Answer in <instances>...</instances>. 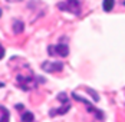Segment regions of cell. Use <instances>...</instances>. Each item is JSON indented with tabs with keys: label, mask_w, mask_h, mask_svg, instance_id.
<instances>
[{
	"label": "cell",
	"mask_w": 125,
	"mask_h": 122,
	"mask_svg": "<svg viewBox=\"0 0 125 122\" xmlns=\"http://www.w3.org/2000/svg\"><path fill=\"white\" fill-rule=\"evenodd\" d=\"M4 58V48L0 45V59H3Z\"/></svg>",
	"instance_id": "11"
},
{
	"label": "cell",
	"mask_w": 125,
	"mask_h": 122,
	"mask_svg": "<svg viewBox=\"0 0 125 122\" xmlns=\"http://www.w3.org/2000/svg\"><path fill=\"white\" fill-rule=\"evenodd\" d=\"M42 69L48 73L61 72L63 69V63L62 62H43L42 63Z\"/></svg>",
	"instance_id": "6"
},
{
	"label": "cell",
	"mask_w": 125,
	"mask_h": 122,
	"mask_svg": "<svg viewBox=\"0 0 125 122\" xmlns=\"http://www.w3.org/2000/svg\"><path fill=\"white\" fill-rule=\"evenodd\" d=\"M7 1H10V3H14V1H20V0H7Z\"/></svg>",
	"instance_id": "12"
},
{
	"label": "cell",
	"mask_w": 125,
	"mask_h": 122,
	"mask_svg": "<svg viewBox=\"0 0 125 122\" xmlns=\"http://www.w3.org/2000/svg\"><path fill=\"white\" fill-rule=\"evenodd\" d=\"M58 99L62 102L63 105L59 108V109H50V112H49L50 116L63 115V113H66V112L69 111V108H71V103H69V99H68V96H66V93H59V95H58Z\"/></svg>",
	"instance_id": "4"
},
{
	"label": "cell",
	"mask_w": 125,
	"mask_h": 122,
	"mask_svg": "<svg viewBox=\"0 0 125 122\" xmlns=\"http://www.w3.org/2000/svg\"><path fill=\"white\" fill-rule=\"evenodd\" d=\"M3 86H4V83H3V82H0V88H3Z\"/></svg>",
	"instance_id": "13"
},
{
	"label": "cell",
	"mask_w": 125,
	"mask_h": 122,
	"mask_svg": "<svg viewBox=\"0 0 125 122\" xmlns=\"http://www.w3.org/2000/svg\"><path fill=\"white\" fill-rule=\"evenodd\" d=\"M114 4H115V0H104L102 7H104L105 12H111L114 9Z\"/></svg>",
	"instance_id": "8"
},
{
	"label": "cell",
	"mask_w": 125,
	"mask_h": 122,
	"mask_svg": "<svg viewBox=\"0 0 125 122\" xmlns=\"http://www.w3.org/2000/svg\"><path fill=\"white\" fill-rule=\"evenodd\" d=\"M13 32H14V33H20V32H23V22H20V20H14V23H13Z\"/></svg>",
	"instance_id": "9"
},
{
	"label": "cell",
	"mask_w": 125,
	"mask_h": 122,
	"mask_svg": "<svg viewBox=\"0 0 125 122\" xmlns=\"http://www.w3.org/2000/svg\"><path fill=\"white\" fill-rule=\"evenodd\" d=\"M72 96L75 98L76 101H79V102L85 103V105L88 106V111H89V112H92L94 115H96V118H98V119H101V121L104 119V112H102V111H99V109H96V108H94V105H92V103H89V102H88L85 98L79 96V95H78V93H75V92L72 93Z\"/></svg>",
	"instance_id": "5"
},
{
	"label": "cell",
	"mask_w": 125,
	"mask_h": 122,
	"mask_svg": "<svg viewBox=\"0 0 125 122\" xmlns=\"http://www.w3.org/2000/svg\"><path fill=\"white\" fill-rule=\"evenodd\" d=\"M0 16H1V9H0Z\"/></svg>",
	"instance_id": "14"
},
{
	"label": "cell",
	"mask_w": 125,
	"mask_h": 122,
	"mask_svg": "<svg viewBox=\"0 0 125 122\" xmlns=\"http://www.w3.org/2000/svg\"><path fill=\"white\" fill-rule=\"evenodd\" d=\"M10 119V113L4 106H0V122H9Z\"/></svg>",
	"instance_id": "7"
},
{
	"label": "cell",
	"mask_w": 125,
	"mask_h": 122,
	"mask_svg": "<svg viewBox=\"0 0 125 122\" xmlns=\"http://www.w3.org/2000/svg\"><path fill=\"white\" fill-rule=\"evenodd\" d=\"M124 4H125V0H124Z\"/></svg>",
	"instance_id": "15"
},
{
	"label": "cell",
	"mask_w": 125,
	"mask_h": 122,
	"mask_svg": "<svg viewBox=\"0 0 125 122\" xmlns=\"http://www.w3.org/2000/svg\"><path fill=\"white\" fill-rule=\"evenodd\" d=\"M48 53L50 56H61V58H66L69 55V48L65 43H58V45H52L48 48Z\"/></svg>",
	"instance_id": "3"
},
{
	"label": "cell",
	"mask_w": 125,
	"mask_h": 122,
	"mask_svg": "<svg viewBox=\"0 0 125 122\" xmlns=\"http://www.w3.org/2000/svg\"><path fill=\"white\" fill-rule=\"evenodd\" d=\"M16 81H17V86H19L20 89H23V91H32V89H35V88L38 86L39 82H42L43 79L36 78V76L33 75V72L29 71L27 73H17Z\"/></svg>",
	"instance_id": "1"
},
{
	"label": "cell",
	"mask_w": 125,
	"mask_h": 122,
	"mask_svg": "<svg viewBox=\"0 0 125 122\" xmlns=\"http://www.w3.org/2000/svg\"><path fill=\"white\" fill-rule=\"evenodd\" d=\"M33 119H35V116H33L32 112H29V111L23 112V115H22V122H33Z\"/></svg>",
	"instance_id": "10"
},
{
	"label": "cell",
	"mask_w": 125,
	"mask_h": 122,
	"mask_svg": "<svg viewBox=\"0 0 125 122\" xmlns=\"http://www.w3.org/2000/svg\"><path fill=\"white\" fill-rule=\"evenodd\" d=\"M58 7L63 12H69L75 16L81 14V1L79 0H65L58 4Z\"/></svg>",
	"instance_id": "2"
}]
</instances>
